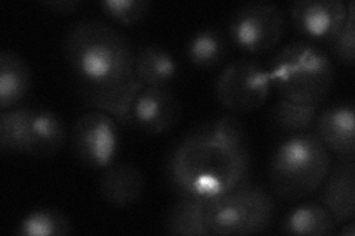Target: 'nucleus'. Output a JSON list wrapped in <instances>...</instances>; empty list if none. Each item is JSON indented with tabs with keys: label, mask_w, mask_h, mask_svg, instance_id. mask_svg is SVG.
Masks as SVG:
<instances>
[{
	"label": "nucleus",
	"mask_w": 355,
	"mask_h": 236,
	"mask_svg": "<svg viewBox=\"0 0 355 236\" xmlns=\"http://www.w3.org/2000/svg\"><path fill=\"white\" fill-rule=\"evenodd\" d=\"M171 186L180 197L210 199L250 182L246 131L236 116H224L187 133L172 149Z\"/></svg>",
	"instance_id": "obj_1"
},
{
	"label": "nucleus",
	"mask_w": 355,
	"mask_h": 236,
	"mask_svg": "<svg viewBox=\"0 0 355 236\" xmlns=\"http://www.w3.org/2000/svg\"><path fill=\"white\" fill-rule=\"evenodd\" d=\"M65 58L79 83L105 86L135 77V52L123 33L98 19H85L67 33Z\"/></svg>",
	"instance_id": "obj_2"
},
{
	"label": "nucleus",
	"mask_w": 355,
	"mask_h": 236,
	"mask_svg": "<svg viewBox=\"0 0 355 236\" xmlns=\"http://www.w3.org/2000/svg\"><path fill=\"white\" fill-rule=\"evenodd\" d=\"M330 168V152L314 131L291 134L271 156V192L284 201L302 199L321 188Z\"/></svg>",
	"instance_id": "obj_3"
},
{
	"label": "nucleus",
	"mask_w": 355,
	"mask_h": 236,
	"mask_svg": "<svg viewBox=\"0 0 355 236\" xmlns=\"http://www.w3.org/2000/svg\"><path fill=\"white\" fill-rule=\"evenodd\" d=\"M266 70L280 98L301 105L318 107L335 80L331 58L309 42L287 44L274 55Z\"/></svg>",
	"instance_id": "obj_4"
},
{
	"label": "nucleus",
	"mask_w": 355,
	"mask_h": 236,
	"mask_svg": "<svg viewBox=\"0 0 355 236\" xmlns=\"http://www.w3.org/2000/svg\"><path fill=\"white\" fill-rule=\"evenodd\" d=\"M274 210L270 190L248 182L207 199L205 223L210 236L257 235L270 226Z\"/></svg>",
	"instance_id": "obj_5"
},
{
	"label": "nucleus",
	"mask_w": 355,
	"mask_h": 236,
	"mask_svg": "<svg viewBox=\"0 0 355 236\" xmlns=\"http://www.w3.org/2000/svg\"><path fill=\"white\" fill-rule=\"evenodd\" d=\"M67 142V129L55 112L43 107H18L0 114V149L46 158Z\"/></svg>",
	"instance_id": "obj_6"
},
{
	"label": "nucleus",
	"mask_w": 355,
	"mask_h": 236,
	"mask_svg": "<svg viewBox=\"0 0 355 236\" xmlns=\"http://www.w3.org/2000/svg\"><path fill=\"white\" fill-rule=\"evenodd\" d=\"M215 92L220 105L236 114L257 111L271 92L268 70L254 60L232 61L218 75Z\"/></svg>",
	"instance_id": "obj_7"
},
{
	"label": "nucleus",
	"mask_w": 355,
	"mask_h": 236,
	"mask_svg": "<svg viewBox=\"0 0 355 236\" xmlns=\"http://www.w3.org/2000/svg\"><path fill=\"white\" fill-rule=\"evenodd\" d=\"M286 18L271 2H253L237 9L230 19L228 35L236 46L250 55L270 52L283 39Z\"/></svg>",
	"instance_id": "obj_8"
},
{
	"label": "nucleus",
	"mask_w": 355,
	"mask_h": 236,
	"mask_svg": "<svg viewBox=\"0 0 355 236\" xmlns=\"http://www.w3.org/2000/svg\"><path fill=\"white\" fill-rule=\"evenodd\" d=\"M73 149L83 164L104 170L117 161L120 131L117 121L103 111H91L77 118L71 131Z\"/></svg>",
	"instance_id": "obj_9"
},
{
	"label": "nucleus",
	"mask_w": 355,
	"mask_h": 236,
	"mask_svg": "<svg viewBox=\"0 0 355 236\" xmlns=\"http://www.w3.org/2000/svg\"><path fill=\"white\" fill-rule=\"evenodd\" d=\"M180 99L169 86L144 87L132 111L133 125L154 136L171 131L180 121Z\"/></svg>",
	"instance_id": "obj_10"
},
{
	"label": "nucleus",
	"mask_w": 355,
	"mask_h": 236,
	"mask_svg": "<svg viewBox=\"0 0 355 236\" xmlns=\"http://www.w3.org/2000/svg\"><path fill=\"white\" fill-rule=\"evenodd\" d=\"M348 14L342 0H296L288 9L295 28L311 40L329 42Z\"/></svg>",
	"instance_id": "obj_11"
},
{
	"label": "nucleus",
	"mask_w": 355,
	"mask_h": 236,
	"mask_svg": "<svg viewBox=\"0 0 355 236\" xmlns=\"http://www.w3.org/2000/svg\"><path fill=\"white\" fill-rule=\"evenodd\" d=\"M314 133L340 161L355 163V112L351 102H338L315 117Z\"/></svg>",
	"instance_id": "obj_12"
},
{
	"label": "nucleus",
	"mask_w": 355,
	"mask_h": 236,
	"mask_svg": "<svg viewBox=\"0 0 355 236\" xmlns=\"http://www.w3.org/2000/svg\"><path fill=\"white\" fill-rule=\"evenodd\" d=\"M142 89L137 75L126 82L105 86L79 83V93L89 108L105 112L123 126L133 125V104Z\"/></svg>",
	"instance_id": "obj_13"
},
{
	"label": "nucleus",
	"mask_w": 355,
	"mask_h": 236,
	"mask_svg": "<svg viewBox=\"0 0 355 236\" xmlns=\"http://www.w3.org/2000/svg\"><path fill=\"white\" fill-rule=\"evenodd\" d=\"M146 179L137 165L126 161H114L103 170L99 179V194L110 206L130 207L142 198Z\"/></svg>",
	"instance_id": "obj_14"
},
{
	"label": "nucleus",
	"mask_w": 355,
	"mask_h": 236,
	"mask_svg": "<svg viewBox=\"0 0 355 236\" xmlns=\"http://www.w3.org/2000/svg\"><path fill=\"white\" fill-rule=\"evenodd\" d=\"M320 202L336 220L338 226L355 217V167L351 161H339L321 185Z\"/></svg>",
	"instance_id": "obj_15"
},
{
	"label": "nucleus",
	"mask_w": 355,
	"mask_h": 236,
	"mask_svg": "<svg viewBox=\"0 0 355 236\" xmlns=\"http://www.w3.org/2000/svg\"><path fill=\"white\" fill-rule=\"evenodd\" d=\"M31 89V71L26 60L12 51L0 52V111L18 108Z\"/></svg>",
	"instance_id": "obj_16"
},
{
	"label": "nucleus",
	"mask_w": 355,
	"mask_h": 236,
	"mask_svg": "<svg viewBox=\"0 0 355 236\" xmlns=\"http://www.w3.org/2000/svg\"><path fill=\"white\" fill-rule=\"evenodd\" d=\"M280 230L296 236H330L338 232V223L321 202H306L288 212Z\"/></svg>",
	"instance_id": "obj_17"
},
{
	"label": "nucleus",
	"mask_w": 355,
	"mask_h": 236,
	"mask_svg": "<svg viewBox=\"0 0 355 236\" xmlns=\"http://www.w3.org/2000/svg\"><path fill=\"white\" fill-rule=\"evenodd\" d=\"M133 71L144 87L169 86L178 73V64L173 55L157 44H148L135 53Z\"/></svg>",
	"instance_id": "obj_18"
},
{
	"label": "nucleus",
	"mask_w": 355,
	"mask_h": 236,
	"mask_svg": "<svg viewBox=\"0 0 355 236\" xmlns=\"http://www.w3.org/2000/svg\"><path fill=\"white\" fill-rule=\"evenodd\" d=\"M228 39L218 28H203L188 40L185 55L188 61L202 70L216 69L228 55Z\"/></svg>",
	"instance_id": "obj_19"
},
{
	"label": "nucleus",
	"mask_w": 355,
	"mask_h": 236,
	"mask_svg": "<svg viewBox=\"0 0 355 236\" xmlns=\"http://www.w3.org/2000/svg\"><path fill=\"white\" fill-rule=\"evenodd\" d=\"M206 201L196 197H180L166 217V233L184 236H210L205 223Z\"/></svg>",
	"instance_id": "obj_20"
},
{
	"label": "nucleus",
	"mask_w": 355,
	"mask_h": 236,
	"mask_svg": "<svg viewBox=\"0 0 355 236\" xmlns=\"http://www.w3.org/2000/svg\"><path fill=\"white\" fill-rule=\"evenodd\" d=\"M73 232L71 221L57 208H36L21 219L17 233L22 236H67Z\"/></svg>",
	"instance_id": "obj_21"
},
{
	"label": "nucleus",
	"mask_w": 355,
	"mask_h": 236,
	"mask_svg": "<svg viewBox=\"0 0 355 236\" xmlns=\"http://www.w3.org/2000/svg\"><path fill=\"white\" fill-rule=\"evenodd\" d=\"M318 112V107L301 105L292 100L282 99L272 109V122L284 136L308 131L313 126Z\"/></svg>",
	"instance_id": "obj_22"
},
{
	"label": "nucleus",
	"mask_w": 355,
	"mask_h": 236,
	"mask_svg": "<svg viewBox=\"0 0 355 236\" xmlns=\"http://www.w3.org/2000/svg\"><path fill=\"white\" fill-rule=\"evenodd\" d=\"M355 27H354V2H348V14L339 30L327 42L333 58L339 64L352 66L355 62Z\"/></svg>",
	"instance_id": "obj_23"
},
{
	"label": "nucleus",
	"mask_w": 355,
	"mask_h": 236,
	"mask_svg": "<svg viewBox=\"0 0 355 236\" xmlns=\"http://www.w3.org/2000/svg\"><path fill=\"white\" fill-rule=\"evenodd\" d=\"M99 6L104 14L125 27L137 26L150 12L148 0H103Z\"/></svg>",
	"instance_id": "obj_24"
},
{
	"label": "nucleus",
	"mask_w": 355,
	"mask_h": 236,
	"mask_svg": "<svg viewBox=\"0 0 355 236\" xmlns=\"http://www.w3.org/2000/svg\"><path fill=\"white\" fill-rule=\"evenodd\" d=\"M43 5L51 9L52 12L69 15L73 14L77 8H80L82 2L79 0H53V2H44Z\"/></svg>",
	"instance_id": "obj_25"
},
{
	"label": "nucleus",
	"mask_w": 355,
	"mask_h": 236,
	"mask_svg": "<svg viewBox=\"0 0 355 236\" xmlns=\"http://www.w3.org/2000/svg\"><path fill=\"white\" fill-rule=\"evenodd\" d=\"M340 226H343V228L339 232H336L338 235H340V236H355V223H354V220L343 223V224H340Z\"/></svg>",
	"instance_id": "obj_26"
}]
</instances>
